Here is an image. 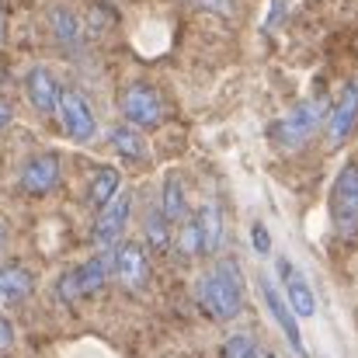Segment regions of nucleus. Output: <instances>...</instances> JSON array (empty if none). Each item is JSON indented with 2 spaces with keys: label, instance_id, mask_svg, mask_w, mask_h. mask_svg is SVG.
I'll list each match as a JSON object with an SVG mask.
<instances>
[{
  "label": "nucleus",
  "instance_id": "24",
  "mask_svg": "<svg viewBox=\"0 0 358 358\" xmlns=\"http://www.w3.org/2000/svg\"><path fill=\"white\" fill-rule=\"evenodd\" d=\"M10 345H14V324H10V320L0 313V355H3Z\"/></svg>",
  "mask_w": 358,
  "mask_h": 358
},
{
  "label": "nucleus",
  "instance_id": "19",
  "mask_svg": "<svg viewBox=\"0 0 358 358\" xmlns=\"http://www.w3.org/2000/svg\"><path fill=\"white\" fill-rule=\"evenodd\" d=\"M108 143H112V150L119 153L122 160H132V164L146 160V139H143V132L132 129L129 122H122V125H115V129L108 132Z\"/></svg>",
  "mask_w": 358,
  "mask_h": 358
},
{
  "label": "nucleus",
  "instance_id": "10",
  "mask_svg": "<svg viewBox=\"0 0 358 358\" xmlns=\"http://www.w3.org/2000/svg\"><path fill=\"white\" fill-rule=\"evenodd\" d=\"M112 275L125 289H143L150 282V254L139 240H122L112 247Z\"/></svg>",
  "mask_w": 358,
  "mask_h": 358
},
{
  "label": "nucleus",
  "instance_id": "26",
  "mask_svg": "<svg viewBox=\"0 0 358 358\" xmlns=\"http://www.w3.org/2000/svg\"><path fill=\"white\" fill-rule=\"evenodd\" d=\"M10 122H14V108H10V105H7V101L0 98V132H3V129H7Z\"/></svg>",
  "mask_w": 358,
  "mask_h": 358
},
{
  "label": "nucleus",
  "instance_id": "9",
  "mask_svg": "<svg viewBox=\"0 0 358 358\" xmlns=\"http://www.w3.org/2000/svg\"><path fill=\"white\" fill-rule=\"evenodd\" d=\"M275 275H278V282H282V299L289 303V310L296 313V317H313L317 313V296H313V285L306 282V275L289 261V257H275Z\"/></svg>",
  "mask_w": 358,
  "mask_h": 358
},
{
  "label": "nucleus",
  "instance_id": "1",
  "mask_svg": "<svg viewBox=\"0 0 358 358\" xmlns=\"http://www.w3.org/2000/svg\"><path fill=\"white\" fill-rule=\"evenodd\" d=\"M195 303L216 324L234 320L240 310H243V275H240V264L234 257H220L216 264H209L199 275V282H195Z\"/></svg>",
  "mask_w": 358,
  "mask_h": 358
},
{
  "label": "nucleus",
  "instance_id": "11",
  "mask_svg": "<svg viewBox=\"0 0 358 358\" xmlns=\"http://www.w3.org/2000/svg\"><path fill=\"white\" fill-rule=\"evenodd\" d=\"M129 216H132V195H129V192H119L108 206L98 209V220H94L91 240H94L101 250H112V247L122 240L125 227H129Z\"/></svg>",
  "mask_w": 358,
  "mask_h": 358
},
{
  "label": "nucleus",
  "instance_id": "27",
  "mask_svg": "<svg viewBox=\"0 0 358 358\" xmlns=\"http://www.w3.org/2000/svg\"><path fill=\"white\" fill-rule=\"evenodd\" d=\"M3 35H7V10L0 7V42H3Z\"/></svg>",
  "mask_w": 358,
  "mask_h": 358
},
{
  "label": "nucleus",
  "instance_id": "14",
  "mask_svg": "<svg viewBox=\"0 0 358 358\" xmlns=\"http://www.w3.org/2000/svg\"><path fill=\"white\" fill-rule=\"evenodd\" d=\"M21 192L28 195H49L59 185V157L56 153H35L24 167H21Z\"/></svg>",
  "mask_w": 358,
  "mask_h": 358
},
{
  "label": "nucleus",
  "instance_id": "17",
  "mask_svg": "<svg viewBox=\"0 0 358 358\" xmlns=\"http://www.w3.org/2000/svg\"><path fill=\"white\" fill-rule=\"evenodd\" d=\"M143 247L153 254H167L174 247V227L167 223V216L160 213V206H153L143 220Z\"/></svg>",
  "mask_w": 358,
  "mask_h": 358
},
{
  "label": "nucleus",
  "instance_id": "18",
  "mask_svg": "<svg viewBox=\"0 0 358 358\" xmlns=\"http://www.w3.org/2000/svg\"><path fill=\"white\" fill-rule=\"evenodd\" d=\"M49 28H52V38L63 49H77L84 42V24H80V17L70 7H52L49 10Z\"/></svg>",
  "mask_w": 358,
  "mask_h": 358
},
{
  "label": "nucleus",
  "instance_id": "16",
  "mask_svg": "<svg viewBox=\"0 0 358 358\" xmlns=\"http://www.w3.org/2000/svg\"><path fill=\"white\" fill-rule=\"evenodd\" d=\"M35 289V275L24 264H3L0 268V306H14L28 299Z\"/></svg>",
  "mask_w": 358,
  "mask_h": 358
},
{
  "label": "nucleus",
  "instance_id": "22",
  "mask_svg": "<svg viewBox=\"0 0 358 358\" xmlns=\"http://www.w3.org/2000/svg\"><path fill=\"white\" fill-rule=\"evenodd\" d=\"M250 237H254L257 254H268V250H271V237H268V230H264L261 223H254V227H250Z\"/></svg>",
  "mask_w": 358,
  "mask_h": 358
},
{
  "label": "nucleus",
  "instance_id": "6",
  "mask_svg": "<svg viewBox=\"0 0 358 358\" xmlns=\"http://www.w3.org/2000/svg\"><path fill=\"white\" fill-rule=\"evenodd\" d=\"M119 112L132 129L143 132V129H157V125L164 122V101H160V94H157L150 84L136 80V84H125V87H122Z\"/></svg>",
  "mask_w": 358,
  "mask_h": 358
},
{
  "label": "nucleus",
  "instance_id": "7",
  "mask_svg": "<svg viewBox=\"0 0 358 358\" xmlns=\"http://www.w3.org/2000/svg\"><path fill=\"white\" fill-rule=\"evenodd\" d=\"M56 115L63 122V132H66L73 143H91V139L98 136V115H94L91 101H87L77 87H63Z\"/></svg>",
  "mask_w": 358,
  "mask_h": 358
},
{
  "label": "nucleus",
  "instance_id": "25",
  "mask_svg": "<svg viewBox=\"0 0 358 358\" xmlns=\"http://www.w3.org/2000/svg\"><path fill=\"white\" fill-rule=\"evenodd\" d=\"M271 3H275V7H271L268 17H264V31H271V28L282 21V10H285V0H271Z\"/></svg>",
  "mask_w": 358,
  "mask_h": 358
},
{
  "label": "nucleus",
  "instance_id": "28",
  "mask_svg": "<svg viewBox=\"0 0 358 358\" xmlns=\"http://www.w3.org/2000/svg\"><path fill=\"white\" fill-rule=\"evenodd\" d=\"M3 247H7V223L0 220V254H3Z\"/></svg>",
  "mask_w": 358,
  "mask_h": 358
},
{
  "label": "nucleus",
  "instance_id": "4",
  "mask_svg": "<svg viewBox=\"0 0 358 358\" xmlns=\"http://www.w3.org/2000/svg\"><path fill=\"white\" fill-rule=\"evenodd\" d=\"M327 213H331L334 237H358V160H348L334 174V185H331V195H327Z\"/></svg>",
  "mask_w": 358,
  "mask_h": 358
},
{
  "label": "nucleus",
  "instance_id": "15",
  "mask_svg": "<svg viewBox=\"0 0 358 358\" xmlns=\"http://www.w3.org/2000/svg\"><path fill=\"white\" fill-rule=\"evenodd\" d=\"M157 206H160V213L167 216L171 227H178V223L192 213V209H188V188H185V178H181L178 171H167V178H164V185H160Z\"/></svg>",
  "mask_w": 358,
  "mask_h": 358
},
{
  "label": "nucleus",
  "instance_id": "3",
  "mask_svg": "<svg viewBox=\"0 0 358 358\" xmlns=\"http://www.w3.org/2000/svg\"><path fill=\"white\" fill-rule=\"evenodd\" d=\"M327 108H331V98L327 94H313L306 101H299L296 108H289L285 115L268 125V139L278 146V150H303L327 119Z\"/></svg>",
  "mask_w": 358,
  "mask_h": 358
},
{
  "label": "nucleus",
  "instance_id": "5",
  "mask_svg": "<svg viewBox=\"0 0 358 358\" xmlns=\"http://www.w3.org/2000/svg\"><path fill=\"white\" fill-rule=\"evenodd\" d=\"M108 278H112V250H98L94 257L63 271V278L56 282V292H59L63 303H77L84 296H94Z\"/></svg>",
  "mask_w": 358,
  "mask_h": 358
},
{
  "label": "nucleus",
  "instance_id": "12",
  "mask_svg": "<svg viewBox=\"0 0 358 358\" xmlns=\"http://www.w3.org/2000/svg\"><path fill=\"white\" fill-rule=\"evenodd\" d=\"M358 125V80H348L341 87V94L331 101L327 108V119H324V129H327V143L331 146H341Z\"/></svg>",
  "mask_w": 358,
  "mask_h": 358
},
{
  "label": "nucleus",
  "instance_id": "20",
  "mask_svg": "<svg viewBox=\"0 0 358 358\" xmlns=\"http://www.w3.org/2000/svg\"><path fill=\"white\" fill-rule=\"evenodd\" d=\"M119 192H122L119 171H115V167H98L94 178H91V185H87V202H91L94 209H101V206H108Z\"/></svg>",
  "mask_w": 358,
  "mask_h": 358
},
{
  "label": "nucleus",
  "instance_id": "23",
  "mask_svg": "<svg viewBox=\"0 0 358 358\" xmlns=\"http://www.w3.org/2000/svg\"><path fill=\"white\" fill-rule=\"evenodd\" d=\"M195 3L206 7V10H213V14H223V17L234 14V0H195Z\"/></svg>",
  "mask_w": 358,
  "mask_h": 358
},
{
  "label": "nucleus",
  "instance_id": "21",
  "mask_svg": "<svg viewBox=\"0 0 358 358\" xmlns=\"http://www.w3.org/2000/svg\"><path fill=\"white\" fill-rule=\"evenodd\" d=\"M223 358H275V352H268L254 334H230L223 341Z\"/></svg>",
  "mask_w": 358,
  "mask_h": 358
},
{
  "label": "nucleus",
  "instance_id": "2",
  "mask_svg": "<svg viewBox=\"0 0 358 358\" xmlns=\"http://www.w3.org/2000/svg\"><path fill=\"white\" fill-rule=\"evenodd\" d=\"M227 240V220L220 202L206 199L174 227V250L181 257H213Z\"/></svg>",
  "mask_w": 358,
  "mask_h": 358
},
{
  "label": "nucleus",
  "instance_id": "13",
  "mask_svg": "<svg viewBox=\"0 0 358 358\" xmlns=\"http://www.w3.org/2000/svg\"><path fill=\"white\" fill-rule=\"evenodd\" d=\"M24 94H28V101H31V108L38 115H56L63 84L56 80V73L49 66H31L24 73Z\"/></svg>",
  "mask_w": 358,
  "mask_h": 358
},
{
  "label": "nucleus",
  "instance_id": "8",
  "mask_svg": "<svg viewBox=\"0 0 358 358\" xmlns=\"http://www.w3.org/2000/svg\"><path fill=\"white\" fill-rule=\"evenodd\" d=\"M257 292H261V303H264V310L271 313L275 327L282 331V338H285L289 348L296 352V358H306V345H303V334H299V317L289 310V303L282 299L278 285H275L268 275H261V278H257Z\"/></svg>",
  "mask_w": 358,
  "mask_h": 358
}]
</instances>
